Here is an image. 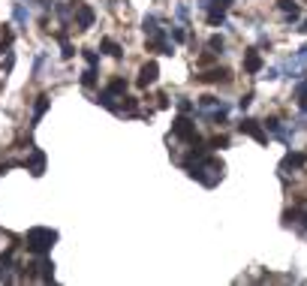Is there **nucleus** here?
<instances>
[{"instance_id":"obj_1","label":"nucleus","mask_w":307,"mask_h":286,"mask_svg":"<svg viewBox=\"0 0 307 286\" xmlns=\"http://www.w3.org/2000/svg\"><path fill=\"white\" fill-rule=\"evenodd\" d=\"M54 241H58V232L45 229V226H33V229H27V235H24V247L30 250V253H36V256H45L48 250L54 247Z\"/></svg>"},{"instance_id":"obj_2","label":"nucleus","mask_w":307,"mask_h":286,"mask_svg":"<svg viewBox=\"0 0 307 286\" xmlns=\"http://www.w3.org/2000/svg\"><path fill=\"white\" fill-rule=\"evenodd\" d=\"M172 136L175 139H181V142H187V145H196V127H193V121L187 118V115H181L175 123H172Z\"/></svg>"},{"instance_id":"obj_3","label":"nucleus","mask_w":307,"mask_h":286,"mask_svg":"<svg viewBox=\"0 0 307 286\" xmlns=\"http://www.w3.org/2000/svg\"><path fill=\"white\" fill-rule=\"evenodd\" d=\"M72 15H76V24H79V30H87V27H94V9L90 6H84V3H79V0H72Z\"/></svg>"},{"instance_id":"obj_4","label":"nucleus","mask_w":307,"mask_h":286,"mask_svg":"<svg viewBox=\"0 0 307 286\" xmlns=\"http://www.w3.org/2000/svg\"><path fill=\"white\" fill-rule=\"evenodd\" d=\"M238 130H241L244 136H250V139H256L259 145H265V142H268V133L262 130V123H259V121H253V118H244V121L238 123Z\"/></svg>"},{"instance_id":"obj_5","label":"nucleus","mask_w":307,"mask_h":286,"mask_svg":"<svg viewBox=\"0 0 307 286\" xmlns=\"http://www.w3.org/2000/svg\"><path fill=\"white\" fill-rule=\"evenodd\" d=\"M157 76H160V66L154 63V61H148L142 69H139V87H148V84H154L157 82Z\"/></svg>"},{"instance_id":"obj_6","label":"nucleus","mask_w":307,"mask_h":286,"mask_svg":"<svg viewBox=\"0 0 307 286\" xmlns=\"http://www.w3.org/2000/svg\"><path fill=\"white\" fill-rule=\"evenodd\" d=\"M199 82H208V84H217V82H229V69L220 66V69H208V73L199 76Z\"/></svg>"},{"instance_id":"obj_7","label":"nucleus","mask_w":307,"mask_h":286,"mask_svg":"<svg viewBox=\"0 0 307 286\" xmlns=\"http://www.w3.org/2000/svg\"><path fill=\"white\" fill-rule=\"evenodd\" d=\"M244 69H247V73H259V69H262V55L256 48H250L244 55Z\"/></svg>"},{"instance_id":"obj_8","label":"nucleus","mask_w":307,"mask_h":286,"mask_svg":"<svg viewBox=\"0 0 307 286\" xmlns=\"http://www.w3.org/2000/svg\"><path fill=\"white\" fill-rule=\"evenodd\" d=\"M27 169H30V175L40 178V175L45 172V154H42V151H33V157L27 160Z\"/></svg>"},{"instance_id":"obj_9","label":"nucleus","mask_w":307,"mask_h":286,"mask_svg":"<svg viewBox=\"0 0 307 286\" xmlns=\"http://www.w3.org/2000/svg\"><path fill=\"white\" fill-rule=\"evenodd\" d=\"M208 24H214V27H220V24H226V6H220V3H214V6L208 9Z\"/></svg>"},{"instance_id":"obj_10","label":"nucleus","mask_w":307,"mask_h":286,"mask_svg":"<svg viewBox=\"0 0 307 286\" xmlns=\"http://www.w3.org/2000/svg\"><path fill=\"white\" fill-rule=\"evenodd\" d=\"M304 163H307V154H292L289 151L286 160H283V169H301Z\"/></svg>"},{"instance_id":"obj_11","label":"nucleus","mask_w":307,"mask_h":286,"mask_svg":"<svg viewBox=\"0 0 307 286\" xmlns=\"http://www.w3.org/2000/svg\"><path fill=\"white\" fill-rule=\"evenodd\" d=\"M105 94H112V97H123L126 94V79H112L105 87Z\"/></svg>"},{"instance_id":"obj_12","label":"nucleus","mask_w":307,"mask_h":286,"mask_svg":"<svg viewBox=\"0 0 307 286\" xmlns=\"http://www.w3.org/2000/svg\"><path fill=\"white\" fill-rule=\"evenodd\" d=\"M100 45H102V51H105L108 58H123V48H121V45H118L115 40H102Z\"/></svg>"},{"instance_id":"obj_13","label":"nucleus","mask_w":307,"mask_h":286,"mask_svg":"<svg viewBox=\"0 0 307 286\" xmlns=\"http://www.w3.org/2000/svg\"><path fill=\"white\" fill-rule=\"evenodd\" d=\"M295 102H298V109L307 115V82H301V84L295 87Z\"/></svg>"},{"instance_id":"obj_14","label":"nucleus","mask_w":307,"mask_h":286,"mask_svg":"<svg viewBox=\"0 0 307 286\" xmlns=\"http://www.w3.org/2000/svg\"><path fill=\"white\" fill-rule=\"evenodd\" d=\"M45 109H48V97H40V100H36V109H33V127L40 123V118L45 115Z\"/></svg>"},{"instance_id":"obj_15","label":"nucleus","mask_w":307,"mask_h":286,"mask_svg":"<svg viewBox=\"0 0 307 286\" xmlns=\"http://www.w3.org/2000/svg\"><path fill=\"white\" fill-rule=\"evenodd\" d=\"M208 48L214 51V55H223V48H226V40L220 37V33H214V37L208 40Z\"/></svg>"},{"instance_id":"obj_16","label":"nucleus","mask_w":307,"mask_h":286,"mask_svg":"<svg viewBox=\"0 0 307 286\" xmlns=\"http://www.w3.org/2000/svg\"><path fill=\"white\" fill-rule=\"evenodd\" d=\"M82 84L84 87H94L97 84V66H87L84 73H82Z\"/></svg>"},{"instance_id":"obj_17","label":"nucleus","mask_w":307,"mask_h":286,"mask_svg":"<svg viewBox=\"0 0 307 286\" xmlns=\"http://www.w3.org/2000/svg\"><path fill=\"white\" fill-rule=\"evenodd\" d=\"M9 48H12V30L3 27L0 30V51H9Z\"/></svg>"},{"instance_id":"obj_18","label":"nucleus","mask_w":307,"mask_h":286,"mask_svg":"<svg viewBox=\"0 0 307 286\" xmlns=\"http://www.w3.org/2000/svg\"><path fill=\"white\" fill-rule=\"evenodd\" d=\"M163 27L157 24V15H148V19H144V33H148V37H154V33H160Z\"/></svg>"},{"instance_id":"obj_19","label":"nucleus","mask_w":307,"mask_h":286,"mask_svg":"<svg viewBox=\"0 0 307 286\" xmlns=\"http://www.w3.org/2000/svg\"><path fill=\"white\" fill-rule=\"evenodd\" d=\"M277 6H280V12H286V15H292V12H298V6H295V0H277Z\"/></svg>"},{"instance_id":"obj_20","label":"nucleus","mask_w":307,"mask_h":286,"mask_svg":"<svg viewBox=\"0 0 307 286\" xmlns=\"http://www.w3.org/2000/svg\"><path fill=\"white\" fill-rule=\"evenodd\" d=\"M15 21H18V24H24V21H27V12H24L21 3H15Z\"/></svg>"},{"instance_id":"obj_21","label":"nucleus","mask_w":307,"mask_h":286,"mask_svg":"<svg viewBox=\"0 0 307 286\" xmlns=\"http://www.w3.org/2000/svg\"><path fill=\"white\" fill-rule=\"evenodd\" d=\"M175 15H178L181 21H187V19H190V9H187L184 3H178V6H175Z\"/></svg>"},{"instance_id":"obj_22","label":"nucleus","mask_w":307,"mask_h":286,"mask_svg":"<svg viewBox=\"0 0 307 286\" xmlns=\"http://www.w3.org/2000/svg\"><path fill=\"white\" fill-rule=\"evenodd\" d=\"M169 37H172L175 42H184V40H187V33L181 30V27H172V30H169Z\"/></svg>"},{"instance_id":"obj_23","label":"nucleus","mask_w":307,"mask_h":286,"mask_svg":"<svg viewBox=\"0 0 307 286\" xmlns=\"http://www.w3.org/2000/svg\"><path fill=\"white\" fill-rule=\"evenodd\" d=\"M211 148H229V136H217V139H211Z\"/></svg>"},{"instance_id":"obj_24","label":"nucleus","mask_w":307,"mask_h":286,"mask_svg":"<svg viewBox=\"0 0 307 286\" xmlns=\"http://www.w3.org/2000/svg\"><path fill=\"white\" fill-rule=\"evenodd\" d=\"M84 61H87V66H97V63H100L97 51H90V48H84Z\"/></svg>"},{"instance_id":"obj_25","label":"nucleus","mask_w":307,"mask_h":286,"mask_svg":"<svg viewBox=\"0 0 307 286\" xmlns=\"http://www.w3.org/2000/svg\"><path fill=\"white\" fill-rule=\"evenodd\" d=\"M250 102H253V94H244V97L238 100V109H241V112H247V109H250Z\"/></svg>"},{"instance_id":"obj_26","label":"nucleus","mask_w":307,"mask_h":286,"mask_svg":"<svg viewBox=\"0 0 307 286\" xmlns=\"http://www.w3.org/2000/svg\"><path fill=\"white\" fill-rule=\"evenodd\" d=\"M295 63H298V66H304V63H307V45H304V48L298 51V55H295Z\"/></svg>"},{"instance_id":"obj_27","label":"nucleus","mask_w":307,"mask_h":286,"mask_svg":"<svg viewBox=\"0 0 307 286\" xmlns=\"http://www.w3.org/2000/svg\"><path fill=\"white\" fill-rule=\"evenodd\" d=\"M178 109H181V112H193V102H190V100H181Z\"/></svg>"},{"instance_id":"obj_28","label":"nucleus","mask_w":307,"mask_h":286,"mask_svg":"<svg viewBox=\"0 0 307 286\" xmlns=\"http://www.w3.org/2000/svg\"><path fill=\"white\" fill-rule=\"evenodd\" d=\"M298 30H304V33H307V21H304V24H301V27H298Z\"/></svg>"},{"instance_id":"obj_29","label":"nucleus","mask_w":307,"mask_h":286,"mask_svg":"<svg viewBox=\"0 0 307 286\" xmlns=\"http://www.w3.org/2000/svg\"><path fill=\"white\" fill-rule=\"evenodd\" d=\"M304 3H307V0H304Z\"/></svg>"}]
</instances>
